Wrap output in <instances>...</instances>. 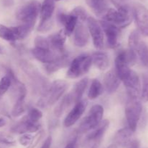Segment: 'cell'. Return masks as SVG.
<instances>
[{
    "mask_svg": "<svg viewBox=\"0 0 148 148\" xmlns=\"http://www.w3.org/2000/svg\"><path fill=\"white\" fill-rule=\"evenodd\" d=\"M104 20L113 23L119 28H126L132 23L133 12L127 4L117 7V9L108 8L103 15Z\"/></svg>",
    "mask_w": 148,
    "mask_h": 148,
    "instance_id": "cell-1",
    "label": "cell"
},
{
    "mask_svg": "<svg viewBox=\"0 0 148 148\" xmlns=\"http://www.w3.org/2000/svg\"><path fill=\"white\" fill-rule=\"evenodd\" d=\"M40 3L38 0H30L17 8L15 17L23 23L35 25L40 14Z\"/></svg>",
    "mask_w": 148,
    "mask_h": 148,
    "instance_id": "cell-2",
    "label": "cell"
},
{
    "mask_svg": "<svg viewBox=\"0 0 148 148\" xmlns=\"http://www.w3.org/2000/svg\"><path fill=\"white\" fill-rule=\"evenodd\" d=\"M69 84L64 80H56L45 92V97L39 101V105L45 107L46 105H52L55 104L61 97H62L66 89Z\"/></svg>",
    "mask_w": 148,
    "mask_h": 148,
    "instance_id": "cell-3",
    "label": "cell"
},
{
    "mask_svg": "<svg viewBox=\"0 0 148 148\" xmlns=\"http://www.w3.org/2000/svg\"><path fill=\"white\" fill-rule=\"evenodd\" d=\"M142 112L143 105L140 98L128 97L125 107V115L128 123V127L133 132L137 130Z\"/></svg>",
    "mask_w": 148,
    "mask_h": 148,
    "instance_id": "cell-4",
    "label": "cell"
},
{
    "mask_svg": "<svg viewBox=\"0 0 148 148\" xmlns=\"http://www.w3.org/2000/svg\"><path fill=\"white\" fill-rule=\"evenodd\" d=\"M92 64V57L88 55H79L71 62L66 75L69 78H79L88 72Z\"/></svg>",
    "mask_w": 148,
    "mask_h": 148,
    "instance_id": "cell-5",
    "label": "cell"
},
{
    "mask_svg": "<svg viewBox=\"0 0 148 148\" xmlns=\"http://www.w3.org/2000/svg\"><path fill=\"white\" fill-rule=\"evenodd\" d=\"M104 109L101 104H95L91 107L88 115L82 120L79 126V133H85L96 127L103 119Z\"/></svg>",
    "mask_w": 148,
    "mask_h": 148,
    "instance_id": "cell-6",
    "label": "cell"
},
{
    "mask_svg": "<svg viewBox=\"0 0 148 148\" xmlns=\"http://www.w3.org/2000/svg\"><path fill=\"white\" fill-rule=\"evenodd\" d=\"M55 10V1L53 0H43L40 4V23L38 27V30L45 32L49 30L51 27L50 21Z\"/></svg>",
    "mask_w": 148,
    "mask_h": 148,
    "instance_id": "cell-7",
    "label": "cell"
},
{
    "mask_svg": "<svg viewBox=\"0 0 148 148\" xmlns=\"http://www.w3.org/2000/svg\"><path fill=\"white\" fill-rule=\"evenodd\" d=\"M132 12L140 32L144 36H148V9L140 3H135Z\"/></svg>",
    "mask_w": 148,
    "mask_h": 148,
    "instance_id": "cell-8",
    "label": "cell"
},
{
    "mask_svg": "<svg viewBox=\"0 0 148 148\" xmlns=\"http://www.w3.org/2000/svg\"><path fill=\"white\" fill-rule=\"evenodd\" d=\"M87 25L94 46L97 49H102L104 46V35L100 23L94 17H88L87 19Z\"/></svg>",
    "mask_w": 148,
    "mask_h": 148,
    "instance_id": "cell-9",
    "label": "cell"
},
{
    "mask_svg": "<svg viewBox=\"0 0 148 148\" xmlns=\"http://www.w3.org/2000/svg\"><path fill=\"white\" fill-rule=\"evenodd\" d=\"M31 52L36 59L44 64L52 63L66 55L64 52H56L51 49H42L38 47L33 48Z\"/></svg>",
    "mask_w": 148,
    "mask_h": 148,
    "instance_id": "cell-10",
    "label": "cell"
},
{
    "mask_svg": "<svg viewBox=\"0 0 148 148\" xmlns=\"http://www.w3.org/2000/svg\"><path fill=\"white\" fill-rule=\"evenodd\" d=\"M127 89L128 97L140 98L141 92V83L140 77L137 73L132 70L129 76L123 81Z\"/></svg>",
    "mask_w": 148,
    "mask_h": 148,
    "instance_id": "cell-11",
    "label": "cell"
},
{
    "mask_svg": "<svg viewBox=\"0 0 148 148\" xmlns=\"http://www.w3.org/2000/svg\"><path fill=\"white\" fill-rule=\"evenodd\" d=\"M102 27L103 33H105L107 42L111 48H115L118 46L119 38L120 36V28L113 23L106 20L99 22Z\"/></svg>",
    "mask_w": 148,
    "mask_h": 148,
    "instance_id": "cell-12",
    "label": "cell"
},
{
    "mask_svg": "<svg viewBox=\"0 0 148 148\" xmlns=\"http://www.w3.org/2000/svg\"><path fill=\"white\" fill-rule=\"evenodd\" d=\"M87 107V102L85 100H80L75 103L73 108L70 110L64 120V125L65 127H70L75 125L78 121Z\"/></svg>",
    "mask_w": 148,
    "mask_h": 148,
    "instance_id": "cell-13",
    "label": "cell"
},
{
    "mask_svg": "<svg viewBox=\"0 0 148 148\" xmlns=\"http://www.w3.org/2000/svg\"><path fill=\"white\" fill-rule=\"evenodd\" d=\"M115 71L121 81H124L131 73L132 70L126 57V51L122 50L117 55L115 59Z\"/></svg>",
    "mask_w": 148,
    "mask_h": 148,
    "instance_id": "cell-14",
    "label": "cell"
},
{
    "mask_svg": "<svg viewBox=\"0 0 148 148\" xmlns=\"http://www.w3.org/2000/svg\"><path fill=\"white\" fill-rule=\"evenodd\" d=\"M74 44L78 47H84L89 41V31L82 22L78 21L74 30Z\"/></svg>",
    "mask_w": 148,
    "mask_h": 148,
    "instance_id": "cell-15",
    "label": "cell"
},
{
    "mask_svg": "<svg viewBox=\"0 0 148 148\" xmlns=\"http://www.w3.org/2000/svg\"><path fill=\"white\" fill-rule=\"evenodd\" d=\"M39 125L38 123H33L29 120L27 118H25L21 121L18 122L15 125L12 126L10 131L12 133L24 134L27 133H33L39 130Z\"/></svg>",
    "mask_w": 148,
    "mask_h": 148,
    "instance_id": "cell-16",
    "label": "cell"
},
{
    "mask_svg": "<svg viewBox=\"0 0 148 148\" xmlns=\"http://www.w3.org/2000/svg\"><path fill=\"white\" fill-rule=\"evenodd\" d=\"M103 84L105 89L108 94H113L116 91L121 84V80L115 70H111L105 74Z\"/></svg>",
    "mask_w": 148,
    "mask_h": 148,
    "instance_id": "cell-17",
    "label": "cell"
},
{
    "mask_svg": "<svg viewBox=\"0 0 148 148\" xmlns=\"http://www.w3.org/2000/svg\"><path fill=\"white\" fill-rule=\"evenodd\" d=\"M58 20L59 23L64 26V32L66 36H70L75 30V27L78 23L77 17L72 14H66L60 12L58 15Z\"/></svg>",
    "mask_w": 148,
    "mask_h": 148,
    "instance_id": "cell-18",
    "label": "cell"
},
{
    "mask_svg": "<svg viewBox=\"0 0 148 148\" xmlns=\"http://www.w3.org/2000/svg\"><path fill=\"white\" fill-rule=\"evenodd\" d=\"M47 38L51 49L56 52H64V46L66 38L64 30H61L56 33H52Z\"/></svg>",
    "mask_w": 148,
    "mask_h": 148,
    "instance_id": "cell-19",
    "label": "cell"
},
{
    "mask_svg": "<svg viewBox=\"0 0 148 148\" xmlns=\"http://www.w3.org/2000/svg\"><path fill=\"white\" fill-rule=\"evenodd\" d=\"M88 84V78H84L77 82L75 85L74 86L72 91L69 93V95L72 100V102L76 103L77 102L80 101L82 99V95L85 92V89L87 88V86Z\"/></svg>",
    "mask_w": 148,
    "mask_h": 148,
    "instance_id": "cell-20",
    "label": "cell"
},
{
    "mask_svg": "<svg viewBox=\"0 0 148 148\" xmlns=\"http://www.w3.org/2000/svg\"><path fill=\"white\" fill-rule=\"evenodd\" d=\"M134 132L129 127L123 128L119 129L115 133L114 137V140L117 145L126 147L127 144L132 140V137Z\"/></svg>",
    "mask_w": 148,
    "mask_h": 148,
    "instance_id": "cell-21",
    "label": "cell"
},
{
    "mask_svg": "<svg viewBox=\"0 0 148 148\" xmlns=\"http://www.w3.org/2000/svg\"><path fill=\"white\" fill-rule=\"evenodd\" d=\"M132 50L135 52L142 64L145 67L148 68V46L147 44L140 39Z\"/></svg>",
    "mask_w": 148,
    "mask_h": 148,
    "instance_id": "cell-22",
    "label": "cell"
},
{
    "mask_svg": "<svg viewBox=\"0 0 148 148\" xmlns=\"http://www.w3.org/2000/svg\"><path fill=\"white\" fill-rule=\"evenodd\" d=\"M92 62L97 68L105 71L109 65V58L105 52H97L92 55Z\"/></svg>",
    "mask_w": 148,
    "mask_h": 148,
    "instance_id": "cell-23",
    "label": "cell"
},
{
    "mask_svg": "<svg viewBox=\"0 0 148 148\" xmlns=\"http://www.w3.org/2000/svg\"><path fill=\"white\" fill-rule=\"evenodd\" d=\"M88 7L96 15L103 16L108 9L107 0H85Z\"/></svg>",
    "mask_w": 148,
    "mask_h": 148,
    "instance_id": "cell-24",
    "label": "cell"
},
{
    "mask_svg": "<svg viewBox=\"0 0 148 148\" xmlns=\"http://www.w3.org/2000/svg\"><path fill=\"white\" fill-rule=\"evenodd\" d=\"M109 126V121L108 120H101V123L91 131L87 136V139L90 141L98 140L101 139Z\"/></svg>",
    "mask_w": 148,
    "mask_h": 148,
    "instance_id": "cell-25",
    "label": "cell"
},
{
    "mask_svg": "<svg viewBox=\"0 0 148 148\" xmlns=\"http://www.w3.org/2000/svg\"><path fill=\"white\" fill-rule=\"evenodd\" d=\"M0 38L7 41H16L17 36L15 27H7L0 23Z\"/></svg>",
    "mask_w": 148,
    "mask_h": 148,
    "instance_id": "cell-26",
    "label": "cell"
},
{
    "mask_svg": "<svg viewBox=\"0 0 148 148\" xmlns=\"http://www.w3.org/2000/svg\"><path fill=\"white\" fill-rule=\"evenodd\" d=\"M103 92V86L99 80L92 79L91 82L90 86L88 90V97L90 100H95L101 95Z\"/></svg>",
    "mask_w": 148,
    "mask_h": 148,
    "instance_id": "cell-27",
    "label": "cell"
},
{
    "mask_svg": "<svg viewBox=\"0 0 148 148\" xmlns=\"http://www.w3.org/2000/svg\"><path fill=\"white\" fill-rule=\"evenodd\" d=\"M25 97L26 96L25 95L17 96V100L12 110V115L13 117H18L25 112L26 107L25 102Z\"/></svg>",
    "mask_w": 148,
    "mask_h": 148,
    "instance_id": "cell-28",
    "label": "cell"
},
{
    "mask_svg": "<svg viewBox=\"0 0 148 148\" xmlns=\"http://www.w3.org/2000/svg\"><path fill=\"white\" fill-rule=\"evenodd\" d=\"M68 65V59H67V55H65L64 56L62 57L58 60L55 61V62H52V63L49 64H45V68H46V71L49 73H52L53 72H56L60 68L66 67Z\"/></svg>",
    "mask_w": 148,
    "mask_h": 148,
    "instance_id": "cell-29",
    "label": "cell"
},
{
    "mask_svg": "<svg viewBox=\"0 0 148 148\" xmlns=\"http://www.w3.org/2000/svg\"><path fill=\"white\" fill-rule=\"evenodd\" d=\"M72 103L73 102H72L69 94H66V96H64V97L62 98V101H61L60 102L56 105V107H55V115L57 116V117H60V116L63 114L64 110H66V109H67V107H69V106H70V104H72Z\"/></svg>",
    "mask_w": 148,
    "mask_h": 148,
    "instance_id": "cell-30",
    "label": "cell"
},
{
    "mask_svg": "<svg viewBox=\"0 0 148 148\" xmlns=\"http://www.w3.org/2000/svg\"><path fill=\"white\" fill-rule=\"evenodd\" d=\"M42 117H43V113L41 112V110L38 108L33 107V108L30 109L27 116L26 118L33 123H37L41 119Z\"/></svg>",
    "mask_w": 148,
    "mask_h": 148,
    "instance_id": "cell-31",
    "label": "cell"
},
{
    "mask_svg": "<svg viewBox=\"0 0 148 148\" xmlns=\"http://www.w3.org/2000/svg\"><path fill=\"white\" fill-rule=\"evenodd\" d=\"M11 86V79L7 75H5L0 79V97L8 91Z\"/></svg>",
    "mask_w": 148,
    "mask_h": 148,
    "instance_id": "cell-32",
    "label": "cell"
},
{
    "mask_svg": "<svg viewBox=\"0 0 148 148\" xmlns=\"http://www.w3.org/2000/svg\"><path fill=\"white\" fill-rule=\"evenodd\" d=\"M70 13L73 15H75V17H77L78 21L82 22V23L85 22V20H87V19H88V17L85 9L82 7H80V6L76 7L75 8H74Z\"/></svg>",
    "mask_w": 148,
    "mask_h": 148,
    "instance_id": "cell-33",
    "label": "cell"
},
{
    "mask_svg": "<svg viewBox=\"0 0 148 148\" xmlns=\"http://www.w3.org/2000/svg\"><path fill=\"white\" fill-rule=\"evenodd\" d=\"M140 99L143 102H148V76L146 75L143 76V85L141 86Z\"/></svg>",
    "mask_w": 148,
    "mask_h": 148,
    "instance_id": "cell-34",
    "label": "cell"
},
{
    "mask_svg": "<svg viewBox=\"0 0 148 148\" xmlns=\"http://www.w3.org/2000/svg\"><path fill=\"white\" fill-rule=\"evenodd\" d=\"M34 44L35 47L42 48V49H51L48 38H45L42 36H38L35 38Z\"/></svg>",
    "mask_w": 148,
    "mask_h": 148,
    "instance_id": "cell-35",
    "label": "cell"
},
{
    "mask_svg": "<svg viewBox=\"0 0 148 148\" xmlns=\"http://www.w3.org/2000/svg\"><path fill=\"white\" fill-rule=\"evenodd\" d=\"M0 143L8 146H14L16 145V140L8 133L0 132Z\"/></svg>",
    "mask_w": 148,
    "mask_h": 148,
    "instance_id": "cell-36",
    "label": "cell"
},
{
    "mask_svg": "<svg viewBox=\"0 0 148 148\" xmlns=\"http://www.w3.org/2000/svg\"><path fill=\"white\" fill-rule=\"evenodd\" d=\"M33 139H34V136L30 133H27L23 134L19 138V142L21 145L26 147L29 146L30 144H32Z\"/></svg>",
    "mask_w": 148,
    "mask_h": 148,
    "instance_id": "cell-37",
    "label": "cell"
},
{
    "mask_svg": "<svg viewBox=\"0 0 148 148\" xmlns=\"http://www.w3.org/2000/svg\"><path fill=\"white\" fill-rule=\"evenodd\" d=\"M64 148H78L77 137H74L66 145Z\"/></svg>",
    "mask_w": 148,
    "mask_h": 148,
    "instance_id": "cell-38",
    "label": "cell"
},
{
    "mask_svg": "<svg viewBox=\"0 0 148 148\" xmlns=\"http://www.w3.org/2000/svg\"><path fill=\"white\" fill-rule=\"evenodd\" d=\"M126 147L127 148H140V142L137 139H132Z\"/></svg>",
    "mask_w": 148,
    "mask_h": 148,
    "instance_id": "cell-39",
    "label": "cell"
},
{
    "mask_svg": "<svg viewBox=\"0 0 148 148\" xmlns=\"http://www.w3.org/2000/svg\"><path fill=\"white\" fill-rule=\"evenodd\" d=\"M51 143H52L51 136H48V137L46 139V140L44 141V142L43 143V145H42L41 147L40 148H50L51 146Z\"/></svg>",
    "mask_w": 148,
    "mask_h": 148,
    "instance_id": "cell-40",
    "label": "cell"
},
{
    "mask_svg": "<svg viewBox=\"0 0 148 148\" xmlns=\"http://www.w3.org/2000/svg\"><path fill=\"white\" fill-rule=\"evenodd\" d=\"M3 5L4 6H10L12 4V0H3L2 1Z\"/></svg>",
    "mask_w": 148,
    "mask_h": 148,
    "instance_id": "cell-41",
    "label": "cell"
},
{
    "mask_svg": "<svg viewBox=\"0 0 148 148\" xmlns=\"http://www.w3.org/2000/svg\"><path fill=\"white\" fill-rule=\"evenodd\" d=\"M6 120L4 118H0V128H2L6 125Z\"/></svg>",
    "mask_w": 148,
    "mask_h": 148,
    "instance_id": "cell-42",
    "label": "cell"
},
{
    "mask_svg": "<svg viewBox=\"0 0 148 148\" xmlns=\"http://www.w3.org/2000/svg\"><path fill=\"white\" fill-rule=\"evenodd\" d=\"M107 148H118V147L115 144H112V145H110Z\"/></svg>",
    "mask_w": 148,
    "mask_h": 148,
    "instance_id": "cell-43",
    "label": "cell"
},
{
    "mask_svg": "<svg viewBox=\"0 0 148 148\" xmlns=\"http://www.w3.org/2000/svg\"><path fill=\"white\" fill-rule=\"evenodd\" d=\"M4 49H3V48H2V46H0V55H4Z\"/></svg>",
    "mask_w": 148,
    "mask_h": 148,
    "instance_id": "cell-44",
    "label": "cell"
},
{
    "mask_svg": "<svg viewBox=\"0 0 148 148\" xmlns=\"http://www.w3.org/2000/svg\"><path fill=\"white\" fill-rule=\"evenodd\" d=\"M91 148H98V145H93V146H92Z\"/></svg>",
    "mask_w": 148,
    "mask_h": 148,
    "instance_id": "cell-45",
    "label": "cell"
},
{
    "mask_svg": "<svg viewBox=\"0 0 148 148\" xmlns=\"http://www.w3.org/2000/svg\"><path fill=\"white\" fill-rule=\"evenodd\" d=\"M54 1H61V0H53Z\"/></svg>",
    "mask_w": 148,
    "mask_h": 148,
    "instance_id": "cell-46",
    "label": "cell"
}]
</instances>
